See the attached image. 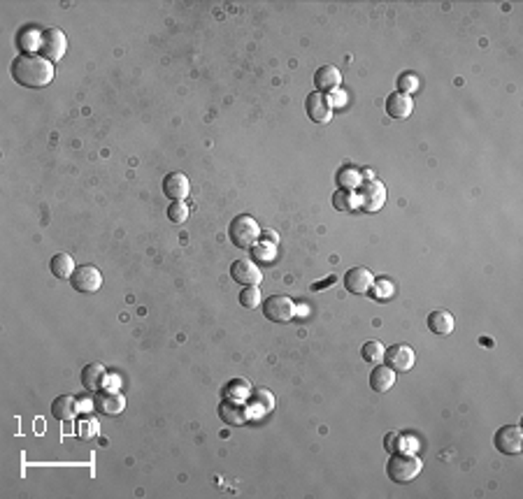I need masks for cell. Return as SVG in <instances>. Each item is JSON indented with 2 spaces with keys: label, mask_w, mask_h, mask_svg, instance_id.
<instances>
[{
  "label": "cell",
  "mask_w": 523,
  "mask_h": 499,
  "mask_svg": "<svg viewBox=\"0 0 523 499\" xmlns=\"http://www.w3.org/2000/svg\"><path fill=\"white\" fill-rule=\"evenodd\" d=\"M14 82L26 86V89H44L54 79V66L40 54H19L12 63Z\"/></svg>",
  "instance_id": "obj_1"
},
{
  "label": "cell",
  "mask_w": 523,
  "mask_h": 499,
  "mask_svg": "<svg viewBox=\"0 0 523 499\" xmlns=\"http://www.w3.org/2000/svg\"><path fill=\"white\" fill-rule=\"evenodd\" d=\"M421 457L419 455H411V453H391V460L386 464V474L388 479L395 481V483H409L414 481L419 474H421Z\"/></svg>",
  "instance_id": "obj_2"
},
{
  "label": "cell",
  "mask_w": 523,
  "mask_h": 499,
  "mask_svg": "<svg viewBox=\"0 0 523 499\" xmlns=\"http://www.w3.org/2000/svg\"><path fill=\"white\" fill-rule=\"evenodd\" d=\"M228 237L237 249H251L260 240V228L247 214H237L228 226Z\"/></svg>",
  "instance_id": "obj_3"
},
{
  "label": "cell",
  "mask_w": 523,
  "mask_h": 499,
  "mask_svg": "<svg viewBox=\"0 0 523 499\" xmlns=\"http://www.w3.org/2000/svg\"><path fill=\"white\" fill-rule=\"evenodd\" d=\"M263 314L272 323H289L296 316V302L287 295H270L263 300Z\"/></svg>",
  "instance_id": "obj_4"
},
{
  "label": "cell",
  "mask_w": 523,
  "mask_h": 499,
  "mask_svg": "<svg viewBox=\"0 0 523 499\" xmlns=\"http://www.w3.org/2000/svg\"><path fill=\"white\" fill-rule=\"evenodd\" d=\"M66 49H68V39H66V33H63L61 28H47L42 30V44H40V54L47 58V61H61L66 56Z\"/></svg>",
  "instance_id": "obj_5"
},
{
  "label": "cell",
  "mask_w": 523,
  "mask_h": 499,
  "mask_svg": "<svg viewBox=\"0 0 523 499\" xmlns=\"http://www.w3.org/2000/svg\"><path fill=\"white\" fill-rule=\"evenodd\" d=\"M495 448L505 455H519L523 448V432L519 425H505L495 432Z\"/></svg>",
  "instance_id": "obj_6"
},
{
  "label": "cell",
  "mask_w": 523,
  "mask_h": 499,
  "mask_svg": "<svg viewBox=\"0 0 523 499\" xmlns=\"http://www.w3.org/2000/svg\"><path fill=\"white\" fill-rule=\"evenodd\" d=\"M359 195H361V209L379 211L386 202V186L379 179H368Z\"/></svg>",
  "instance_id": "obj_7"
},
{
  "label": "cell",
  "mask_w": 523,
  "mask_h": 499,
  "mask_svg": "<svg viewBox=\"0 0 523 499\" xmlns=\"http://www.w3.org/2000/svg\"><path fill=\"white\" fill-rule=\"evenodd\" d=\"M70 281H73V288L79 292H96L102 286V274H100L98 267L82 265V267L75 269V274L70 276Z\"/></svg>",
  "instance_id": "obj_8"
},
{
  "label": "cell",
  "mask_w": 523,
  "mask_h": 499,
  "mask_svg": "<svg viewBox=\"0 0 523 499\" xmlns=\"http://www.w3.org/2000/svg\"><path fill=\"white\" fill-rule=\"evenodd\" d=\"M305 109H307L310 121H314V123H328L332 118V105L326 98V93H321V91H312L310 96H307Z\"/></svg>",
  "instance_id": "obj_9"
},
{
  "label": "cell",
  "mask_w": 523,
  "mask_h": 499,
  "mask_svg": "<svg viewBox=\"0 0 523 499\" xmlns=\"http://www.w3.org/2000/svg\"><path fill=\"white\" fill-rule=\"evenodd\" d=\"M375 286V274L366 267H351L344 274V288L354 295H366Z\"/></svg>",
  "instance_id": "obj_10"
},
{
  "label": "cell",
  "mask_w": 523,
  "mask_h": 499,
  "mask_svg": "<svg viewBox=\"0 0 523 499\" xmlns=\"http://www.w3.org/2000/svg\"><path fill=\"white\" fill-rule=\"evenodd\" d=\"M231 276L244 288L260 286V281H263V272H260V267L253 265L251 260H235L231 265Z\"/></svg>",
  "instance_id": "obj_11"
},
{
  "label": "cell",
  "mask_w": 523,
  "mask_h": 499,
  "mask_svg": "<svg viewBox=\"0 0 523 499\" xmlns=\"http://www.w3.org/2000/svg\"><path fill=\"white\" fill-rule=\"evenodd\" d=\"M384 360H386V365L391 367L393 371H407V369L414 367L416 355H414V351H411V346H407V344H395V346H391L384 353Z\"/></svg>",
  "instance_id": "obj_12"
},
{
  "label": "cell",
  "mask_w": 523,
  "mask_h": 499,
  "mask_svg": "<svg viewBox=\"0 0 523 499\" xmlns=\"http://www.w3.org/2000/svg\"><path fill=\"white\" fill-rule=\"evenodd\" d=\"M163 193L170 197V200H184L191 193V181H188L186 174L181 172H170L168 177L163 179Z\"/></svg>",
  "instance_id": "obj_13"
},
{
  "label": "cell",
  "mask_w": 523,
  "mask_h": 499,
  "mask_svg": "<svg viewBox=\"0 0 523 499\" xmlns=\"http://www.w3.org/2000/svg\"><path fill=\"white\" fill-rule=\"evenodd\" d=\"M219 416H221V421L228 425H244L249 421V409H247V404H242L237 400H224L219 404Z\"/></svg>",
  "instance_id": "obj_14"
},
{
  "label": "cell",
  "mask_w": 523,
  "mask_h": 499,
  "mask_svg": "<svg viewBox=\"0 0 523 499\" xmlns=\"http://www.w3.org/2000/svg\"><path fill=\"white\" fill-rule=\"evenodd\" d=\"M411 112H414V100H411V96H407V93L398 91L386 98V114L391 118L402 121V118H409Z\"/></svg>",
  "instance_id": "obj_15"
},
{
  "label": "cell",
  "mask_w": 523,
  "mask_h": 499,
  "mask_svg": "<svg viewBox=\"0 0 523 499\" xmlns=\"http://www.w3.org/2000/svg\"><path fill=\"white\" fill-rule=\"evenodd\" d=\"M93 407H96V411L102 416H114V414H121L126 409V400H124V395H119L114 390L98 393L96 400H93Z\"/></svg>",
  "instance_id": "obj_16"
},
{
  "label": "cell",
  "mask_w": 523,
  "mask_h": 499,
  "mask_svg": "<svg viewBox=\"0 0 523 499\" xmlns=\"http://www.w3.org/2000/svg\"><path fill=\"white\" fill-rule=\"evenodd\" d=\"M314 84H316V91H321V93L335 91L339 89V84H342V75H339V70L335 66H323L316 70Z\"/></svg>",
  "instance_id": "obj_17"
},
{
  "label": "cell",
  "mask_w": 523,
  "mask_h": 499,
  "mask_svg": "<svg viewBox=\"0 0 523 499\" xmlns=\"http://www.w3.org/2000/svg\"><path fill=\"white\" fill-rule=\"evenodd\" d=\"M107 376H105V367L98 365V362H91L82 369V386L89 393H98L102 386H105Z\"/></svg>",
  "instance_id": "obj_18"
},
{
  "label": "cell",
  "mask_w": 523,
  "mask_h": 499,
  "mask_svg": "<svg viewBox=\"0 0 523 499\" xmlns=\"http://www.w3.org/2000/svg\"><path fill=\"white\" fill-rule=\"evenodd\" d=\"M395 383V371L388 365H377L370 374V388L375 393H388Z\"/></svg>",
  "instance_id": "obj_19"
},
{
  "label": "cell",
  "mask_w": 523,
  "mask_h": 499,
  "mask_svg": "<svg viewBox=\"0 0 523 499\" xmlns=\"http://www.w3.org/2000/svg\"><path fill=\"white\" fill-rule=\"evenodd\" d=\"M77 409L79 404L73 395H61L52 402V416L56 418V421H73L77 416Z\"/></svg>",
  "instance_id": "obj_20"
},
{
  "label": "cell",
  "mask_w": 523,
  "mask_h": 499,
  "mask_svg": "<svg viewBox=\"0 0 523 499\" xmlns=\"http://www.w3.org/2000/svg\"><path fill=\"white\" fill-rule=\"evenodd\" d=\"M332 207L342 214H354L361 209V195L349 191V188H342V191H337L332 195Z\"/></svg>",
  "instance_id": "obj_21"
},
{
  "label": "cell",
  "mask_w": 523,
  "mask_h": 499,
  "mask_svg": "<svg viewBox=\"0 0 523 499\" xmlns=\"http://www.w3.org/2000/svg\"><path fill=\"white\" fill-rule=\"evenodd\" d=\"M428 328H431L435 335H451V332H454V316L445 312V309L433 312L428 316Z\"/></svg>",
  "instance_id": "obj_22"
},
{
  "label": "cell",
  "mask_w": 523,
  "mask_h": 499,
  "mask_svg": "<svg viewBox=\"0 0 523 499\" xmlns=\"http://www.w3.org/2000/svg\"><path fill=\"white\" fill-rule=\"evenodd\" d=\"M52 274L56 276V279H70V276L75 274V260L70 253H56V256L52 258Z\"/></svg>",
  "instance_id": "obj_23"
},
{
  "label": "cell",
  "mask_w": 523,
  "mask_h": 499,
  "mask_svg": "<svg viewBox=\"0 0 523 499\" xmlns=\"http://www.w3.org/2000/svg\"><path fill=\"white\" fill-rule=\"evenodd\" d=\"M384 353L386 348L382 342H366L361 348V355L366 362H372V365H379V362H384Z\"/></svg>",
  "instance_id": "obj_24"
},
{
  "label": "cell",
  "mask_w": 523,
  "mask_h": 499,
  "mask_svg": "<svg viewBox=\"0 0 523 499\" xmlns=\"http://www.w3.org/2000/svg\"><path fill=\"white\" fill-rule=\"evenodd\" d=\"M337 184L342 186V188H359L361 184H363V177H361V172L359 170H354V168H344L342 172L337 174Z\"/></svg>",
  "instance_id": "obj_25"
},
{
  "label": "cell",
  "mask_w": 523,
  "mask_h": 499,
  "mask_svg": "<svg viewBox=\"0 0 523 499\" xmlns=\"http://www.w3.org/2000/svg\"><path fill=\"white\" fill-rule=\"evenodd\" d=\"M168 218L172 223H184L188 218V207L184 204V200H172V204L168 207Z\"/></svg>",
  "instance_id": "obj_26"
},
{
  "label": "cell",
  "mask_w": 523,
  "mask_h": 499,
  "mask_svg": "<svg viewBox=\"0 0 523 499\" xmlns=\"http://www.w3.org/2000/svg\"><path fill=\"white\" fill-rule=\"evenodd\" d=\"M240 302H242V307H247V309H256V307L260 304V290H258V286H247V288H242V292H240Z\"/></svg>",
  "instance_id": "obj_27"
},
{
  "label": "cell",
  "mask_w": 523,
  "mask_h": 499,
  "mask_svg": "<svg viewBox=\"0 0 523 499\" xmlns=\"http://www.w3.org/2000/svg\"><path fill=\"white\" fill-rule=\"evenodd\" d=\"M21 44L26 54H30V49H40V44H42V33H37V30H28L26 35H21Z\"/></svg>",
  "instance_id": "obj_28"
},
{
  "label": "cell",
  "mask_w": 523,
  "mask_h": 499,
  "mask_svg": "<svg viewBox=\"0 0 523 499\" xmlns=\"http://www.w3.org/2000/svg\"><path fill=\"white\" fill-rule=\"evenodd\" d=\"M416 89H419V79L411 73H405L400 77V93H409V91H416Z\"/></svg>",
  "instance_id": "obj_29"
},
{
  "label": "cell",
  "mask_w": 523,
  "mask_h": 499,
  "mask_svg": "<svg viewBox=\"0 0 523 499\" xmlns=\"http://www.w3.org/2000/svg\"><path fill=\"white\" fill-rule=\"evenodd\" d=\"M384 446L388 453H398L400 450V434L398 432H388L386 439H384Z\"/></svg>",
  "instance_id": "obj_30"
},
{
  "label": "cell",
  "mask_w": 523,
  "mask_h": 499,
  "mask_svg": "<svg viewBox=\"0 0 523 499\" xmlns=\"http://www.w3.org/2000/svg\"><path fill=\"white\" fill-rule=\"evenodd\" d=\"M332 281H335V276H328L326 281H321V283H314V286H312V290H314V292H319V290H323V288H326V286H330Z\"/></svg>",
  "instance_id": "obj_31"
}]
</instances>
